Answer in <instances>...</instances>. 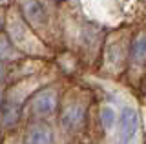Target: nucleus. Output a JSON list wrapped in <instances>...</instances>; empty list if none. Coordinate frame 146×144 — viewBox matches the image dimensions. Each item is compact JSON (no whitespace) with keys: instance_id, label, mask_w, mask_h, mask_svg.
<instances>
[{"instance_id":"6e6552de","label":"nucleus","mask_w":146,"mask_h":144,"mask_svg":"<svg viewBox=\"0 0 146 144\" xmlns=\"http://www.w3.org/2000/svg\"><path fill=\"white\" fill-rule=\"evenodd\" d=\"M113 122H115V111H113L111 108L106 106V108L102 110V126H104L106 129H110V128L113 126Z\"/></svg>"},{"instance_id":"20e7f679","label":"nucleus","mask_w":146,"mask_h":144,"mask_svg":"<svg viewBox=\"0 0 146 144\" xmlns=\"http://www.w3.org/2000/svg\"><path fill=\"white\" fill-rule=\"evenodd\" d=\"M84 117H86V110L80 104H71L64 110L62 113V126L68 131H75L84 124Z\"/></svg>"},{"instance_id":"9d476101","label":"nucleus","mask_w":146,"mask_h":144,"mask_svg":"<svg viewBox=\"0 0 146 144\" xmlns=\"http://www.w3.org/2000/svg\"><path fill=\"white\" fill-rule=\"evenodd\" d=\"M0 28H2V15H0Z\"/></svg>"},{"instance_id":"f03ea898","label":"nucleus","mask_w":146,"mask_h":144,"mask_svg":"<svg viewBox=\"0 0 146 144\" xmlns=\"http://www.w3.org/2000/svg\"><path fill=\"white\" fill-rule=\"evenodd\" d=\"M31 108H33V113L40 117L53 113L57 108V93L53 89H44V91L36 93L31 102Z\"/></svg>"},{"instance_id":"0eeeda50","label":"nucleus","mask_w":146,"mask_h":144,"mask_svg":"<svg viewBox=\"0 0 146 144\" xmlns=\"http://www.w3.org/2000/svg\"><path fill=\"white\" fill-rule=\"evenodd\" d=\"M0 117H2V122L4 126H15L20 119V108L13 102L2 106V111H0Z\"/></svg>"},{"instance_id":"9b49d317","label":"nucleus","mask_w":146,"mask_h":144,"mask_svg":"<svg viewBox=\"0 0 146 144\" xmlns=\"http://www.w3.org/2000/svg\"><path fill=\"white\" fill-rule=\"evenodd\" d=\"M0 2H2V0H0Z\"/></svg>"},{"instance_id":"423d86ee","label":"nucleus","mask_w":146,"mask_h":144,"mask_svg":"<svg viewBox=\"0 0 146 144\" xmlns=\"http://www.w3.org/2000/svg\"><path fill=\"white\" fill-rule=\"evenodd\" d=\"M130 58L137 66H146V35H139L133 38L130 46Z\"/></svg>"},{"instance_id":"1a4fd4ad","label":"nucleus","mask_w":146,"mask_h":144,"mask_svg":"<svg viewBox=\"0 0 146 144\" xmlns=\"http://www.w3.org/2000/svg\"><path fill=\"white\" fill-rule=\"evenodd\" d=\"M4 75H6V69H4V64L0 62V82L4 80Z\"/></svg>"},{"instance_id":"39448f33","label":"nucleus","mask_w":146,"mask_h":144,"mask_svg":"<svg viewBox=\"0 0 146 144\" xmlns=\"http://www.w3.org/2000/svg\"><path fill=\"white\" fill-rule=\"evenodd\" d=\"M26 144H53L51 129L46 124H33L26 135Z\"/></svg>"},{"instance_id":"7ed1b4c3","label":"nucleus","mask_w":146,"mask_h":144,"mask_svg":"<svg viewBox=\"0 0 146 144\" xmlns=\"http://www.w3.org/2000/svg\"><path fill=\"white\" fill-rule=\"evenodd\" d=\"M137 126H139V119H137V111L133 108H124L121 113V141L122 144H128L133 141L137 133Z\"/></svg>"},{"instance_id":"f257e3e1","label":"nucleus","mask_w":146,"mask_h":144,"mask_svg":"<svg viewBox=\"0 0 146 144\" xmlns=\"http://www.w3.org/2000/svg\"><path fill=\"white\" fill-rule=\"evenodd\" d=\"M22 13L26 20L33 26H44L48 24V7L42 0H24L22 2Z\"/></svg>"}]
</instances>
